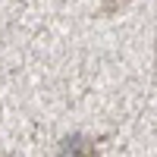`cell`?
I'll return each instance as SVG.
<instances>
[{"label":"cell","mask_w":157,"mask_h":157,"mask_svg":"<svg viewBox=\"0 0 157 157\" xmlns=\"http://www.w3.org/2000/svg\"><path fill=\"white\" fill-rule=\"evenodd\" d=\"M60 157H98V151H94V145L88 138L72 135V138H66L60 145Z\"/></svg>","instance_id":"cell-1"}]
</instances>
